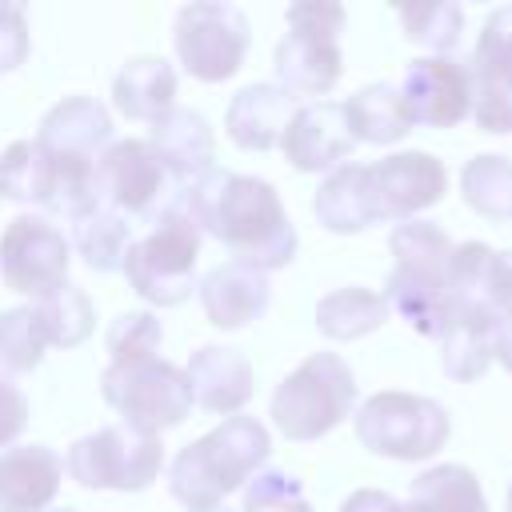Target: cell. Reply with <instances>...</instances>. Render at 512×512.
Returning a JSON list of instances; mask_svg holds the SVG:
<instances>
[{
    "label": "cell",
    "instance_id": "26",
    "mask_svg": "<svg viewBox=\"0 0 512 512\" xmlns=\"http://www.w3.org/2000/svg\"><path fill=\"white\" fill-rule=\"evenodd\" d=\"M348 128L356 144H396L412 132V116L400 100L396 84H368L356 96L344 100Z\"/></svg>",
    "mask_w": 512,
    "mask_h": 512
},
{
    "label": "cell",
    "instance_id": "5",
    "mask_svg": "<svg viewBox=\"0 0 512 512\" xmlns=\"http://www.w3.org/2000/svg\"><path fill=\"white\" fill-rule=\"evenodd\" d=\"M100 392L120 412V424L148 436L176 428L192 412L188 376L164 356L108 360V368L100 372Z\"/></svg>",
    "mask_w": 512,
    "mask_h": 512
},
{
    "label": "cell",
    "instance_id": "4",
    "mask_svg": "<svg viewBox=\"0 0 512 512\" xmlns=\"http://www.w3.org/2000/svg\"><path fill=\"white\" fill-rule=\"evenodd\" d=\"M196 260L200 228L184 208H172L160 220H152L144 236L132 240L124 276L140 300L156 308H176L196 292Z\"/></svg>",
    "mask_w": 512,
    "mask_h": 512
},
{
    "label": "cell",
    "instance_id": "20",
    "mask_svg": "<svg viewBox=\"0 0 512 512\" xmlns=\"http://www.w3.org/2000/svg\"><path fill=\"white\" fill-rule=\"evenodd\" d=\"M148 144L156 148L160 164L168 168V176L180 188H192L200 176H208L216 168V136H212V124L196 108L176 104L168 116H160L152 124Z\"/></svg>",
    "mask_w": 512,
    "mask_h": 512
},
{
    "label": "cell",
    "instance_id": "42",
    "mask_svg": "<svg viewBox=\"0 0 512 512\" xmlns=\"http://www.w3.org/2000/svg\"><path fill=\"white\" fill-rule=\"evenodd\" d=\"M492 360H500L508 372H512V312H504L496 320V332H492Z\"/></svg>",
    "mask_w": 512,
    "mask_h": 512
},
{
    "label": "cell",
    "instance_id": "9",
    "mask_svg": "<svg viewBox=\"0 0 512 512\" xmlns=\"http://www.w3.org/2000/svg\"><path fill=\"white\" fill-rule=\"evenodd\" d=\"M248 40H252L248 16L224 0L184 4L172 24L176 60L200 84H224L228 76H236L248 56Z\"/></svg>",
    "mask_w": 512,
    "mask_h": 512
},
{
    "label": "cell",
    "instance_id": "1",
    "mask_svg": "<svg viewBox=\"0 0 512 512\" xmlns=\"http://www.w3.org/2000/svg\"><path fill=\"white\" fill-rule=\"evenodd\" d=\"M184 212L200 236L224 244L236 264L276 272L296 256V228L280 204V192L260 176L212 168L184 192Z\"/></svg>",
    "mask_w": 512,
    "mask_h": 512
},
{
    "label": "cell",
    "instance_id": "7",
    "mask_svg": "<svg viewBox=\"0 0 512 512\" xmlns=\"http://www.w3.org/2000/svg\"><path fill=\"white\" fill-rule=\"evenodd\" d=\"M352 424L356 440L388 460H428L452 436L448 408L416 392H376L356 408Z\"/></svg>",
    "mask_w": 512,
    "mask_h": 512
},
{
    "label": "cell",
    "instance_id": "12",
    "mask_svg": "<svg viewBox=\"0 0 512 512\" xmlns=\"http://www.w3.org/2000/svg\"><path fill=\"white\" fill-rule=\"evenodd\" d=\"M400 100L412 124L452 128L472 116V68L452 56H420L400 76Z\"/></svg>",
    "mask_w": 512,
    "mask_h": 512
},
{
    "label": "cell",
    "instance_id": "33",
    "mask_svg": "<svg viewBox=\"0 0 512 512\" xmlns=\"http://www.w3.org/2000/svg\"><path fill=\"white\" fill-rule=\"evenodd\" d=\"M428 512H488L480 480L464 464H436L412 480V496Z\"/></svg>",
    "mask_w": 512,
    "mask_h": 512
},
{
    "label": "cell",
    "instance_id": "11",
    "mask_svg": "<svg viewBox=\"0 0 512 512\" xmlns=\"http://www.w3.org/2000/svg\"><path fill=\"white\" fill-rule=\"evenodd\" d=\"M472 120L480 132H512V4L496 8L472 52Z\"/></svg>",
    "mask_w": 512,
    "mask_h": 512
},
{
    "label": "cell",
    "instance_id": "30",
    "mask_svg": "<svg viewBox=\"0 0 512 512\" xmlns=\"http://www.w3.org/2000/svg\"><path fill=\"white\" fill-rule=\"evenodd\" d=\"M0 196H8L16 204L48 208V196H52V156L36 144V136L12 140L0 152Z\"/></svg>",
    "mask_w": 512,
    "mask_h": 512
},
{
    "label": "cell",
    "instance_id": "46",
    "mask_svg": "<svg viewBox=\"0 0 512 512\" xmlns=\"http://www.w3.org/2000/svg\"><path fill=\"white\" fill-rule=\"evenodd\" d=\"M48 512H76V508H48Z\"/></svg>",
    "mask_w": 512,
    "mask_h": 512
},
{
    "label": "cell",
    "instance_id": "32",
    "mask_svg": "<svg viewBox=\"0 0 512 512\" xmlns=\"http://www.w3.org/2000/svg\"><path fill=\"white\" fill-rule=\"evenodd\" d=\"M460 196L484 220H512V160L508 156H472L460 172Z\"/></svg>",
    "mask_w": 512,
    "mask_h": 512
},
{
    "label": "cell",
    "instance_id": "15",
    "mask_svg": "<svg viewBox=\"0 0 512 512\" xmlns=\"http://www.w3.org/2000/svg\"><path fill=\"white\" fill-rule=\"evenodd\" d=\"M352 148H356V136L348 128L344 104L336 100L300 104L280 140V152L296 172H332L348 160Z\"/></svg>",
    "mask_w": 512,
    "mask_h": 512
},
{
    "label": "cell",
    "instance_id": "14",
    "mask_svg": "<svg viewBox=\"0 0 512 512\" xmlns=\"http://www.w3.org/2000/svg\"><path fill=\"white\" fill-rule=\"evenodd\" d=\"M452 316L500 320L512 312V252H496L480 240L456 244L448 264Z\"/></svg>",
    "mask_w": 512,
    "mask_h": 512
},
{
    "label": "cell",
    "instance_id": "44",
    "mask_svg": "<svg viewBox=\"0 0 512 512\" xmlns=\"http://www.w3.org/2000/svg\"><path fill=\"white\" fill-rule=\"evenodd\" d=\"M204 512H236V508H228V504H220V508H204Z\"/></svg>",
    "mask_w": 512,
    "mask_h": 512
},
{
    "label": "cell",
    "instance_id": "35",
    "mask_svg": "<svg viewBox=\"0 0 512 512\" xmlns=\"http://www.w3.org/2000/svg\"><path fill=\"white\" fill-rule=\"evenodd\" d=\"M388 248L396 256V268H416V272H436V276H448V264H452V240L444 228L428 224V220H404L392 228L388 236Z\"/></svg>",
    "mask_w": 512,
    "mask_h": 512
},
{
    "label": "cell",
    "instance_id": "10",
    "mask_svg": "<svg viewBox=\"0 0 512 512\" xmlns=\"http://www.w3.org/2000/svg\"><path fill=\"white\" fill-rule=\"evenodd\" d=\"M72 244L44 216H16L0 236V280L32 304L68 284Z\"/></svg>",
    "mask_w": 512,
    "mask_h": 512
},
{
    "label": "cell",
    "instance_id": "40",
    "mask_svg": "<svg viewBox=\"0 0 512 512\" xmlns=\"http://www.w3.org/2000/svg\"><path fill=\"white\" fill-rule=\"evenodd\" d=\"M28 428V396L0 376V452L12 448Z\"/></svg>",
    "mask_w": 512,
    "mask_h": 512
},
{
    "label": "cell",
    "instance_id": "21",
    "mask_svg": "<svg viewBox=\"0 0 512 512\" xmlns=\"http://www.w3.org/2000/svg\"><path fill=\"white\" fill-rule=\"evenodd\" d=\"M64 484V460L48 444H12L0 452V512H48Z\"/></svg>",
    "mask_w": 512,
    "mask_h": 512
},
{
    "label": "cell",
    "instance_id": "39",
    "mask_svg": "<svg viewBox=\"0 0 512 512\" xmlns=\"http://www.w3.org/2000/svg\"><path fill=\"white\" fill-rule=\"evenodd\" d=\"M28 16H24V4L16 0H0V76L16 72L24 60H28Z\"/></svg>",
    "mask_w": 512,
    "mask_h": 512
},
{
    "label": "cell",
    "instance_id": "3",
    "mask_svg": "<svg viewBox=\"0 0 512 512\" xmlns=\"http://www.w3.org/2000/svg\"><path fill=\"white\" fill-rule=\"evenodd\" d=\"M356 404V376L336 352H312L300 360L272 392L268 416L280 428V436L308 444L328 436L336 424L352 416Z\"/></svg>",
    "mask_w": 512,
    "mask_h": 512
},
{
    "label": "cell",
    "instance_id": "13",
    "mask_svg": "<svg viewBox=\"0 0 512 512\" xmlns=\"http://www.w3.org/2000/svg\"><path fill=\"white\" fill-rule=\"evenodd\" d=\"M376 220H416V212L432 208L448 192V168L428 152H396L368 164Z\"/></svg>",
    "mask_w": 512,
    "mask_h": 512
},
{
    "label": "cell",
    "instance_id": "18",
    "mask_svg": "<svg viewBox=\"0 0 512 512\" xmlns=\"http://www.w3.org/2000/svg\"><path fill=\"white\" fill-rule=\"evenodd\" d=\"M184 376L192 388V404L212 416L224 420L240 416V408L252 400V364L236 348H220V344L196 348L184 364Z\"/></svg>",
    "mask_w": 512,
    "mask_h": 512
},
{
    "label": "cell",
    "instance_id": "16",
    "mask_svg": "<svg viewBox=\"0 0 512 512\" xmlns=\"http://www.w3.org/2000/svg\"><path fill=\"white\" fill-rule=\"evenodd\" d=\"M272 68H276V84L284 92H292V96H324V92L336 88V80L344 72L340 36L336 32H320V28L288 24L284 40L276 44Z\"/></svg>",
    "mask_w": 512,
    "mask_h": 512
},
{
    "label": "cell",
    "instance_id": "2",
    "mask_svg": "<svg viewBox=\"0 0 512 512\" xmlns=\"http://www.w3.org/2000/svg\"><path fill=\"white\" fill-rule=\"evenodd\" d=\"M272 452L268 428L256 416H228L208 436L176 452L168 468V488L188 512L220 508L236 488H244Z\"/></svg>",
    "mask_w": 512,
    "mask_h": 512
},
{
    "label": "cell",
    "instance_id": "38",
    "mask_svg": "<svg viewBox=\"0 0 512 512\" xmlns=\"http://www.w3.org/2000/svg\"><path fill=\"white\" fill-rule=\"evenodd\" d=\"M240 512H312L300 480L284 468H264L244 484V508Z\"/></svg>",
    "mask_w": 512,
    "mask_h": 512
},
{
    "label": "cell",
    "instance_id": "31",
    "mask_svg": "<svg viewBox=\"0 0 512 512\" xmlns=\"http://www.w3.org/2000/svg\"><path fill=\"white\" fill-rule=\"evenodd\" d=\"M32 312H36V324H40L48 348H76L96 328V308H92L88 292L76 288V284H64V288L48 292L44 300L32 304Z\"/></svg>",
    "mask_w": 512,
    "mask_h": 512
},
{
    "label": "cell",
    "instance_id": "17",
    "mask_svg": "<svg viewBox=\"0 0 512 512\" xmlns=\"http://www.w3.org/2000/svg\"><path fill=\"white\" fill-rule=\"evenodd\" d=\"M36 144L52 160H88L96 164L100 152L112 144V116L92 96H64L52 104L36 128Z\"/></svg>",
    "mask_w": 512,
    "mask_h": 512
},
{
    "label": "cell",
    "instance_id": "41",
    "mask_svg": "<svg viewBox=\"0 0 512 512\" xmlns=\"http://www.w3.org/2000/svg\"><path fill=\"white\" fill-rule=\"evenodd\" d=\"M340 512H400V500L388 496V492H380V488H356L340 504Z\"/></svg>",
    "mask_w": 512,
    "mask_h": 512
},
{
    "label": "cell",
    "instance_id": "29",
    "mask_svg": "<svg viewBox=\"0 0 512 512\" xmlns=\"http://www.w3.org/2000/svg\"><path fill=\"white\" fill-rule=\"evenodd\" d=\"M492 332L496 320L484 316H452V324L440 336V364L452 380L472 384L488 372L492 364Z\"/></svg>",
    "mask_w": 512,
    "mask_h": 512
},
{
    "label": "cell",
    "instance_id": "34",
    "mask_svg": "<svg viewBox=\"0 0 512 512\" xmlns=\"http://www.w3.org/2000/svg\"><path fill=\"white\" fill-rule=\"evenodd\" d=\"M400 28L412 44L428 48L432 56H448L464 32V8L452 0H408L396 8Z\"/></svg>",
    "mask_w": 512,
    "mask_h": 512
},
{
    "label": "cell",
    "instance_id": "37",
    "mask_svg": "<svg viewBox=\"0 0 512 512\" xmlns=\"http://www.w3.org/2000/svg\"><path fill=\"white\" fill-rule=\"evenodd\" d=\"M160 340H164V328H160V320H156L148 308L120 312V316L108 324V336H104L112 360H144V356H160Z\"/></svg>",
    "mask_w": 512,
    "mask_h": 512
},
{
    "label": "cell",
    "instance_id": "22",
    "mask_svg": "<svg viewBox=\"0 0 512 512\" xmlns=\"http://www.w3.org/2000/svg\"><path fill=\"white\" fill-rule=\"evenodd\" d=\"M296 96L284 92L280 84H248L232 96L228 112H224V128L228 140L244 152H268L280 148L288 120L296 116Z\"/></svg>",
    "mask_w": 512,
    "mask_h": 512
},
{
    "label": "cell",
    "instance_id": "19",
    "mask_svg": "<svg viewBox=\"0 0 512 512\" xmlns=\"http://www.w3.org/2000/svg\"><path fill=\"white\" fill-rule=\"evenodd\" d=\"M200 304H204V316L212 328H224V332H236L252 320H260L268 312V300H272V284H268V272L260 268H248V264H216L200 284Z\"/></svg>",
    "mask_w": 512,
    "mask_h": 512
},
{
    "label": "cell",
    "instance_id": "27",
    "mask_svg": "<svg viewBox=\"0 0 512 512\" xmlns=\"http://www.w3.org/2000/svg\"><path fill=\"white\" fill-rule=\"evenodd\" d=\"M384 320H388V300L372 288H360V284L336 288V292L320 296V304H316V328L340 344L376 332Z\"/></svg>",
    "mask_w": 512,
    "mask_h": 512
},
{
    "label": "cell",
    "instance_id": "25",
    "mask_svg": "<svg viewBox=\"0 0 512 512\" xmlns=\"http://www.w3.org/2000/svg\"><path fill=\"white\" fill-rule=\"evenodd\" d=\"M312 212L316 220L336 232V236H352V232H364L376 220V204H372V184H368V164H340L332 168L316 196H312Z\"/></svg>",
    "mask_w": 512,
    "mask_h": 512
},
{
    "label": "cell",
    "instance_id": "43",
    "mask_svg": "<svg viewBox=\"0 0 512 512\" xmlns=\"http://www.w3.org/2000/svg\"><path fill=\"white\" fill-rule=\"evenodd\" d=\"M400 512H428L424 504H416V500H408V504H400Z\"/></svg>",
    "mask_w": 512,
    "mask_h": 512
},
{
    "label": "cell",
    "instance_id": "6",
    "mask_svg": "<svg viewBox=\"0 0 512 512\" xmlns=\"http://www.w3.org/2000/svg\"><path fill=\"white\" fill-rule=\"evenodd\" d=\"M100 208H112L132 228L152 224L172 208H184V192L160 164L148 140H112L96 160Z\"/></svg>",
    "mask_w": 512,
    "mask_h": 512
},
{
    "label": "cell",
    "instance_id": "24",
    "mask_svg": "<svg viewBox=\"0 0 512 512\" xmlns=\"http://www.w3.org/2000/svg\"><path fill=\"white\" fill-rule=\"evenodd\" d=\"M112 104L128 120L156 124L176 108V68L164 56H132L112 80Z\"/></svg>",
    "mask_w": 512,
    "mask_h": 512
},
{
    "label": "cell",
    "instance_id": "8",
    "mask_svg": "<svg viewBox=\"0 0 512 512\" xmlns=\"http://www.w3.org/2000/svg\"><path fill=\"white\" fill-rule=\"evenodd\" d=\"M164 468L160 436L136 432L128 424H108L80 436L68 448L64 472L92 492H144Z\"/></svg>",
    "mask_w": 512,
    "mask_h": 512
},
{
    "label": "cell",
    "instance_id": "28",
    "mask_svg": "<svg viewBox=\"0 0 512 512\" xmlns=\"http://www.w3.org/2000/svg\"><path fill=\"white\" fill-rule=\"evenodd\" d=\"M136 240V228L116 216L112 208H92L88 216H80L72 224V236L68 244L80 252V260L92 268V272H124V260H128V248Z\"/></svg>",
    "mask_w": 512,
    "mask_h": 512
},
{
    "label": "cell",
    "instance_id": "36",
    "mask_svg": "<svg viewBox=\"0 0 512 512\" xmlns=\"http://www.w3.org/2000/svg\"><path fill=\"white\" fill-rule=\"evenodd\" d=\"M44 348H48V340L36 324L32 304L0 312V376L4 380L20 376V372H32L44 360Z\"/></svg>",
    "mask_w": 512,
    "mask_h": 512
},
{
    "label": "cell",
    "instance_id": "23",
    "mask_svg": "<svg viewBox=\"0 0 512 512\" xmlns=\"http://www.w3.org/2000/svg\"><path fill=\"white\" fill-rule=\"evenodd\" d=\"M388 312H396L408 328H416L428 340H440L444 328L452 324V296H448V276H432V272H412V268H396L384 280Z\"/></svg>",
    "mask_w": 512,
    "mask_h": 512
},
{
    "label": "cell",
    "instance_id": "45",
    "mask_svg": "<svg viewBox=\"0 0 512 512\" xmlns=\"http://www.w3.org/2000/svg\"><path fill=\"white\" fill-rule=\"evenodd\" d=\"M508 512H512V484H508Z\"/></svg>",
    "mask_w": 512,
    "mask_h": 512
}]
</instances>
